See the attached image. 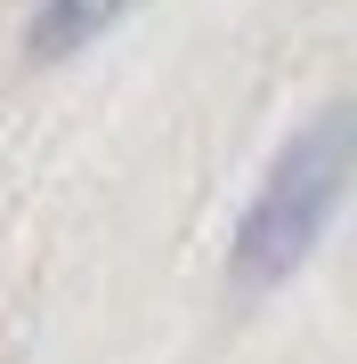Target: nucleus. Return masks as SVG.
<instances>
[{"instance_id": "obj_1", "label": "nucleus", "mask_w": 357, "mask_h": 364, "mask_svg": "<svg viewBox=\"0 0 357 364\" xmlns=\"http://www.w3.org/2000/svg\"><path fill=\"white\" fill-rule=\"evenodd\" d=\"M341 170H349V114H325L309 138H292V154L276 162L268 195L252 203V219H244L236 267L252 284H276V275H292L309 259L317 227L333 219V203H341Z\"/></svg>"}, {"instance_id": "obj_2", "label": "nucleus", "mask_w": 357, "mask_h": 364, "mask_svg": "<svg viewBox=\"0 0 357 364\" xmlns=\"http://www.w3.org/2000/svg\"><path fill=\"white\" fill-rule=\"evenodd\" d=\"M122 9H130V0H41V16H33V57H66V49H81V41L106 33Z\"/></svg>"}]
</instances>
